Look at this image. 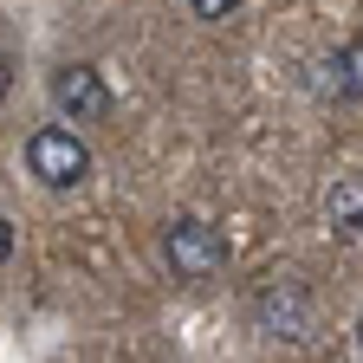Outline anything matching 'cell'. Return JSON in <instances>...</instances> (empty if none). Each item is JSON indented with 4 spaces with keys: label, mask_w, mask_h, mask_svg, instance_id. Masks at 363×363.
Segmentation results:
<instances>
[{
    "label": "cell",
    "mask_w": 363,
    "mask_h": 363,
    "mask_svg": "<svg viewBox=\"0 0 363 363\" xmlns=\"http://www.w3.org/2000/svg\"><path fill=\"white\" fill-rule=\"evenodd\" d=\"M357 344H363V318H357Z\"/></svg>",
    "instance_id": "9c48e42d"
},
{
    "label": "cell",
    "mask_w": 363,
    "mask_h": 363,
    "mask_svg": "<svg viewBox=\"0 0 363 363\" xmlns=\"http://www.w3.org/2000/svg\"><path fill=\"white\" fill-rule=\"evenodd\" d=\"M52 104H59L72 123H91V117L111 111V91H104V78L91 72V65H59V72H52Z\"/></svg>",
    "instance_id": "3957f363"
},
{
    "label": "cell",
    "mask_w": 363,
    "mask_h": 363,
    "mask_svg": "<svg viewBox=\"0 0 363 363\" xmlns=\"http://www.w3.org/2000/svg\"><path fill=\"white\" fill-rule=\"evenodd\" d=\"M189 7H195L201 20H227V13H234V7H240V0H189Z\"/></svg>",
    "instance_id": "8992f818"
},
{
    "label": "cell",
    "mask_w": 363,
    "mask_h": 363,
    "mask_svg": "<svg viewBox=\"0 0 363 363\" xmlns=\"http://www.w3.org/2000/svg\"><path fill=\"white\" fill-rule=\"evenodd\" d=\"M7 253H13V227H7V214H0V266H7Z\"/></svg>",
    "instance_id": "52a82bcc"
},
{
    "label": "cell",
    "mask_w": 363,
    "mask_h": 363,
    "mask_svg": "<svg viewBox=\"0 0 363 363\" xmlns=\"http://www.w3.org/2000/svg\"><path fill=\"white\" fill-rule=\"evenodd\" d=\"M325 78H331L337 98L363 104V39H344V45H337V52L325 59Z\"/></svg>",
    "instance_id": "5b68a950"
},
{
    "label": "cell",
    "mask_w": 363,
    "mask_h": 363,
    "mask_svg": "<svg viewBox=\"0 0 363 363\" xmlns=\"http://www.w3.org/2000/svg\"><path fill=\"white\" fill-rule=\"evenodd\" d=\"M13 91V65H7V52H0V98Z\"/></svg>",
    "instance_id": "ba28073f"
},
{
    "label": "cell",
    "mask_w": 363,
    "mask_h": 363,
    "mask_svg": "<svg viewBox=\"0 0 363 363\" xmlns=\"http://www.w3.org/2000/svg\"><path fill=\"white\" fill-rule=\"evenodd\" d=\"M162 259H169L175 279H214V272L227 266V240H220V227L182 214V220L162 227Z\"/></svg>",
    "instance_id": "7a4b0ae2"
},
{
    "label": "cell",
    "mask_w": 363,
    "mask_h": 363,
    "mask_svg": "<svg viewBox=\"0 0 363 363\" xmlns=\"http://www.w3.org/2000/svg\"><path fill=\"white\" fill-rule=\"evenodd\" d=\"M325 220L337 227V234L363 240V175H344V182L325 189Z\"/></svg>",
    "instance_id": "277c9868"
},
{
    "label": "cell",
    "mask_w": 363,
    "mask_h": 363,
    "mask_svg": "<svg viewBox=\"0 0 363 363\" xmlns=\"http://www.w3.org/2000/svg\"><path fill=\"white\" fill-rule=\"evenodd\" d=\"M26 169H33V182H45V189H78V182L91 175V150H84L78 130L45 123V130L26 136Z\"/></svg>",
    "instance_id": "6da1fadb"
}]
</instances>
